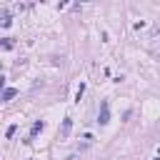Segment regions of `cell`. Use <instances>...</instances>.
<instances>
[{
    "label": "cell",
    "mask_w": 160,
    "mask_h": 160,
    "mask_svg": "<svg viewBox=\"0 0 160 160\" xmlns=\"http://www.w3.org/2000/svg\"><path fill=\"white\" fill-rule=\"evenodd\" d=\"M40 130H42V120H35V122H32V128H30V138H35Z\"/></svg>",
    "instance_id": "obj_5"
},
{
    "label": "cell",
    "mask_w": 160,
    "mask_h": 160,
    "mask_svg": "<svg viewBox=\"0 0 160 160\" xmlns=\"http://www.w3.org/2000/svg\"><path fill=\"white\" fill-rule=\"evenodd\" d=\"M15 95H18V90H15V88H5V90H2V95H0V100H2V102H8V100H12Z\"/></svg>",
    "instance_id": "obj_3"
},
{
    "label": "cell",
    "mask_w": 160,
    "mask_h": 160,
    "mask_svg": "<svg viewBox=\"0 0 160 160\" xmlns=\"http://www.w3.org/2000/svg\"><path fill=\"white\" fill-rule=\"evenodd\" d=\"M98 122H100V125H108V122H110V108H108V100H102V102H100Z\"/></svg>",
    "instance_id": "obj_1"
},
{
    "label": "cell",
    "mask_w": 160,
    "mask_h": 160,
    "mask_svg": "<svg viewBox=\"0 0 160 160\" xmlns=\"http://www.w3.org/2000/svg\"><path fill=\"white\" fill-rule=\"evenodd\" d=\"M15 130H18V125H10V128H8V132H5V135H8V138H12V135H15Z\"/></svg>",
    "instance_id": "obj_7"
},
{
    "label": "cell",
    "mask_w": 160,
    "mask_h": 160,
    "mask_svg": "<svg viewBox=\"0 0 160 160\" xmlns=\"http://www.w3.org/2000/svg\"><path fill=\"white\" fill-rule=\"evenodd\" d=\"M12 45H15V42H12V38H2V40H0V48H2V50H10Z\"/></svg>",
    "instance_id": "obj_6"
},
{
    "label": "cell",
    "mask_w": 160,
    "mask_h": 160,
    "mask_svg": "<svg viewBox=\"0 0 160 160\" xmlns=\"http://www.w3.org/2000/svg\"><path fill=\"white\" fill-rule=\"evenodd\" d=\"M10 22H12V20H10V12L2 10V12H0V25H2V28H10Z\"/></svg>",
    "instance_id": "obj_4"
},
{
    "label": "cell",
    "mask_w": 160,
    "mask_h": 160,
    "mask_svg": "<svg viewBox=\"0 0 160 160\" xmlns=\"http://www.w3.org/2000/svg\"><path fill=\"white\" fill-rule=\"evenodd\" d=\"M70 130H72V120H70V118H65V120H62V125H60V130H58L60 140H68V138H70Z\"/></svg>",
    "instance_id": "obj_2"
}]
</instances>
